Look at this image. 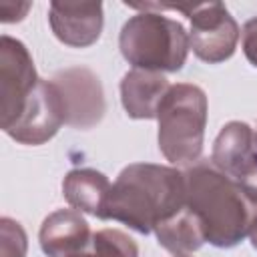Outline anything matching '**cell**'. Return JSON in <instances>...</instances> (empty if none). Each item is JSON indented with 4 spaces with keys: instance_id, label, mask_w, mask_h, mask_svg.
I'll return each instance as SVG.
<instances>
[{
    "instance_id": "7",
    "label": "cell",
    "mask_w": 257,
    "mask_h": 257,
    "mask_svg": "<svg viewBox=\"0 0 257 257\" xmlns=\"http://www.w3.org/2000/svg\"><path fill=\"white\" fill-rule=\"evenodd\" d=\"M187 18L191 20L189 46L197 58L217 64L233 56L239 42V26L225 4H193Z\"/></svg>"
},
{
    "instance_id": "11",
    "label": "cell",
    "mask_w": 257,
    "mask_h": 257,
    "mask_svg": "<svg viewBox=\"0 0 257 257\" xmlns=\"http://www.w3.org/2000/svg\"><path fill=\"white\" fill-rule=\"evenodd\" d=\"M92 231L76 209L50 213L40 227L38 241L48 257H80L88 247Z\"/></svg>"
},
{
    "instance_id": "2",
    "label": "cell",
    "mask_w": 257,
    "mask_h": 257,
    "mask_svg": "<svg viewBox=\"0 0 257 257\" xmlns=\"http://www.w3.org/2000/svg\"><path fill=\"white\" fill-rule=\"evenodd\" d=\"M185 173L187 207L199 219L205 241L229 249L249 231V211L241 189L211 165H193Z\"/></svg>"
},
{
    "instance_id": "6",
    "label": "cell",
    "mask_w": 257,
    "mask_h": 257,
    "mask_svg": "<svg viewBox=\"0 0 257 257\" xmlns=\"http://www.w3.org/2000/svg\"><path fill=\"white\" fill-rule=\"evenodd\" d=\"M40 76L28 48L4 34L0 38V124L6 131L22 112Z\"/></svg>"
},
{
    "instance_id": "15",
    "label": "cell",
    "mask_w": 257,
    "mask_h": 257,
    "mask_svg": "<svg viewBox=\"0 0 257 257\" xmlns=\"http://www.w3.org/2000/svg\"><path fill=\"white\" fill-rule=\"evenodd\" d=\"M80 257H139V247L118 229H98Z\"/></svg>"
},
{
    "instance_id": "16",
    "label": "cell",
    "mask_w": 257,
    "mask_h": 257,
    "mask_svg": "<svg viewBox=\"0 0 257 257\" xmlns=\"http://www.w3.org/2000/svg\"><path fill=\"white\" fill-rule=\"evenodd\" d=\"M28 239L22 225L10 217L0 219V257H26Z\"/></svg>"
},
{
    "instance_id": "8",
    "label": "cell",
    "mask_w": 257,
    "mask_h": 257,
    "mask_svg": "<svg viewBox=\"0 0 257 257\" xmlns=\"http://www.w3.org/2000/svg\"><path fill=\"white\" fill-rule=\"evenodd\" d=\"M52 82L56 84L62 96L68 126L78 131H88L102 120L106 110L104 90L100 78L90 68L84 66L64 68L54 74Z\"/></svg>"
},
{
    "instance_id": "21",
    "label": "cell",
    "mask_w": 257,
    "mask_h": 257,
    "mask_svg": "<svg viewBox=\"0 0 257 257\" xmlns=\"http://www.w3.org/2000/svg\"><path fill=\"white\" fill-rule=\"evenodd\" d=\"M255 141H257V133H255Z\"/></svg>"
},
{
    "instance_id": "12",
    "label": "cell",
    "mask_w": 257,
    "mask_h": 257,
    "mask_svg": "<svg viewBox=\"0 0 257 257\" xmlns=\"http://www.w3.org/2000/svg\"><path fill=\"white\" fill-rule=\"evenodd\" d=\"M171 88L163 72L128 70L120 80V102L131 118H157V110Z\"/></svg>"
},
{
    "instance_id": "19",
    "label": "cell",
    "mask_w": 257,
    "mask_h": 257,
    "mask_svg": "<svg viewBox=\"0 0 257 257\" xmlns=\"http://www.w3.org/2000/svg\"><path fill=\"white\" fill-rule=\"evenodd\" d=\"M247 235H249V239H251V245L257 249V215L249 221V231H247Z\"/></svg>"
},
{
    "instance_id": "9",
    "label": "cell",
    "mask_w": 257,
    "mask_h": 257,
    "mask_svg": "<svg viewBox=\"0 0 257 257\" xmlns=\"http://www.w3.org/2000/svg\"><path fill=\"white\" fill-rule=\"evenodd\" d=\"M62 124H66L62 96L52 80L40 78L20 116L4 133L16 143L34 147L50 141Z\"/></svg>"
},
{
    "instance_id": "1",
    "label": "cell",
    "mask_w": 257,
    "mask_h": 257,
    "mask_svg": "<svg viewBox=\"0 0 257 257\" xmlns=\"http://www.w3.org/2000/svg\"><path fill=\"white\" fill-rule=\"evenodd\" d=\"M187 205L185 173L165 165L133 163L110 187L104 217L149 235Z\"/></svg>"
},
{
    "instance_id": "17",
    "label": "cell",
    "mask_w": 257,
    "mask_h": 257,
    "mask_svg": "<svg viewBox=\"0 0 257 257\" xmlns=\"http://www.w3.org/2000/svg\"><path fill=\"white\" fill-rule=\"evenodd\" d=\"M243 52L247 60L257 68V16L247 20L243 26Z\"/></svg>"
},
{
    "instance_id": "4",
    "label": "cell",
    "mask_w": 257,
    "mask_h": 257,
    "mask_svg": "<svg viewBox=\"0 0 257 257\" xmlns=\"http://www.w3.org/2000/svg\"><path fill=\"white\" fill-rule=\"evenodd\" d=\"M159 149L175 165H195L203 153L207 94L201 86L171 84L157 110Z\"/></svg>"
},
{
    "instance_id": "10",
    "label": "cell",
    "mask_w": 257,
    "mask_h": 257,
    "mask_svg": "<svg viewBox=\"0 0 257 257\" xmlns=\"http://www.w3.org/2000/svg\"><path fill=\"white\" fill-rule=\"evenodd\" d=\"M48 22L54 36L72 48L94 44L102 32L100 2H50Z\"/></svg>"
},
{
    "instance_id": "14",
    "label": "cell",
    "mask_w": 257,
    "mask_h": 257,
    "mask_svg": "<svg viewBox=\"0 0 257 257\" xmlns=\"http://www.w3.org/2000/svg\"><path fill=\"white\" fill-rule=\"evenodd\" d=\"M155 235H157L159 245L165 247L167 251H171L175 257L189 255V253L197 251L203 243H207L199 219L187 205L177 215L159 223L155 227Z\"/></svg>"
},
{
    "instance_id": "3",
    "label": "cell",
    "mask_w": 257,
    "mask_h": 257,
    "mask_svg": "<svg viewBox=\"0 0 257 257\" xmlns=\"http://www.w3.org/2000/svg\"><path fill=\"white\" fill-rule=\"evenodd\" d=\"M118 48L133 68L151 72L181 70L191 50L189 32L183 24L159 12L131 16L122 24Z\"/></svg>"
},
{
    "instance_id": "13",
    "label": "cell",
    "mask_w": 257,
    "mask_h": 257,
    "mask_svg": "<svg viewBox=\"0 0 257 257\" xmlns=\"http://www.w3.org/2000/svg\"><path fill=\"white\" fill-rule=\"evenodd\" d=\"M110 187L112 183L100 171L72 169L66 173L62 181V195L68 201V205L76 211L102 219Z\"/></svg>"
},
{
    "instance_id": "18",
    "label": "cell",
    "mask_w": 257,
    "mask_h": 257,
    "mask_svg": "<svg viewBox=\"0 0 257 257\" xmlns=\"http://www.w3.org/2000/svg\"><path fill=\"white\" fill-rule=\"evenodd\" d=\"M30 8V2H0L2 22H20Z\"/></svg>"
},
{
    "instance_id": "20",
    "label": "cell",
    "mask_w": 257,
    "mask_h": 257,
    "mask_svg": "<svg viewBox=\"0 0 257 257\" xmlns=\"http://www.w3.org/2000/svg\"><path fill=\"white\" fill-rule=\"evenodd\" d=\"M181 257H189V255H181Z\"/></svg>"
},
{
    "instance_id": "5",
    "label": "cell",
    "mask_w": 257,
    "mask_h": 257,
    "mask_svg": "<svg viewBox=\"0 0 257 257\" xmlns=\"http://www.w3.org/2000/svg\"><path fill=\"white\" fill-rule=\"evenodd\" d=\"M211 161L241 189L249 203L257 205V141L247 122L231 120L221 128L213 143Z\"/></svg>"
}]
</instances>
